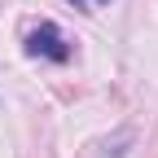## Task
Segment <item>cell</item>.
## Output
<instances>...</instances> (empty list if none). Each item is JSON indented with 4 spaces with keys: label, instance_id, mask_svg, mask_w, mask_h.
I'll use <instances>...</instances> for the list:
<instances>
[{
    "label": "cell",
    "instance_id": "1",
    "mask_svg": "<svg viewBox=\"0 0 158 158\" xmlns=\"http://www.w3.org/2000/svg\"><path fill=\"white\" fill-rule=\"evenodd\" d=\"M27 53L62 66V62H70V53H75V48H70V40L62 35V27H57V22H40V27L27 35Z\"/></svg>",
    "mask_w": 158,
    "mask_h": 158
},
{
    "label": "cell",
    "instance_id": "2",
    "mask_svg": "<svg viewBox=\"0 0 158 158\" xmlns=\"http://www.w3.org/2000/svg\"><path fill=\"white\" fill-rule=\"evenodd\" d=\"M75 9H92V5H106V0H70Z\"/></svg>",
    "mask_w": 158,
    "mask_h": 158
}]
</instances>
